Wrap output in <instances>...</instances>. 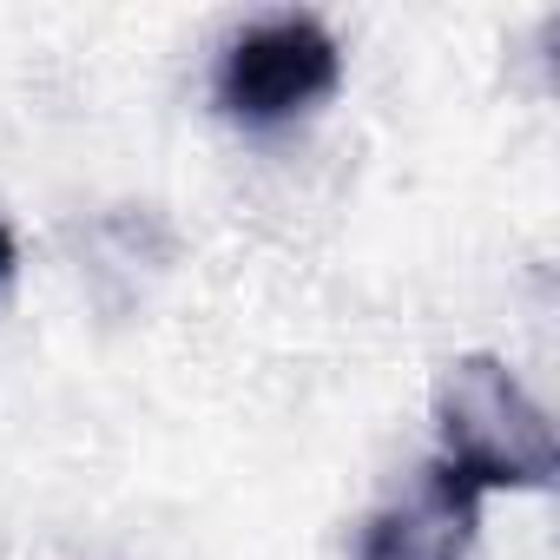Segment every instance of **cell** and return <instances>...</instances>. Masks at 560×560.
<instances>
[{"label": "cell", "mask_w": 560, "mask_h": 560, "mask_svg": "<svg viewBox=\"0 0 560 560\" xmlns=\"http://www.w3.org/2000/svg\"><path fill=\"white\" fill-rule=\"evenodd\" d=\"M435 462L494 488H553V429L547 409L521 389L501 357H455L435 376Z\"/></svg>", "instance_id": "1"}, {"label": "cell", "mask_w": 560, "mask_h": 560, "mask_svg": "<svg viewBox=\"0 0 560 560\" xmlns=\"http://www.w3.org/2000/svg\"><path fill=\"white\" fill-rule=\"evenodd\" d=\"M481 488L468 475H455L448 462H422L409 494H396L389 508H376L363 521L357 560H468L475 527H481Z\"/></svg>", "instance_id": "3"}, {"label": "cell", "mask_w": 560, "mask_h": 560, "mask_svg": "<svg viewBox=\"0 0 560 560\" xmlns=\"http://www.w3.org/2000/svg\"><path fill=\"white\" fill-rule=\"evenodd\" d=\"M337 80H343V47L317 14H264L244 34H231L211 100L237 126H277L330 100Z\"/></svg>", "instance_id": "2"}, {"label": "cell", "mask_w": 560, "mask_h": 560, "mask_svg": "<svg viewBox=\"0 0 560 560\" xmlns=\"http://www.w3.org/2000/svg\"><path fill=\"white\" fill-rule=\"evenodd\" d=\"M14 270H21V237H14V224H8V218H0V298H8Z\"/></svg>", "instance_id": "4"}]
</instances>
